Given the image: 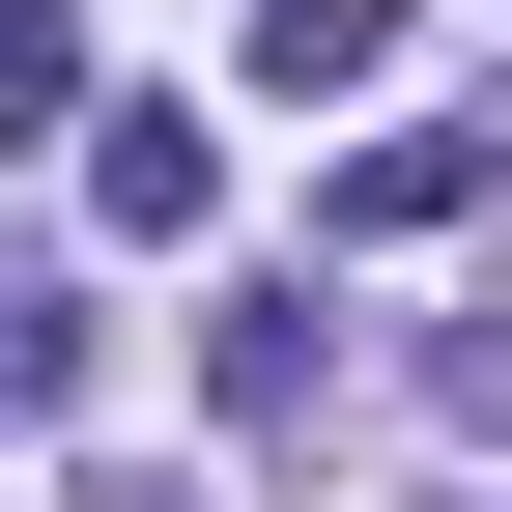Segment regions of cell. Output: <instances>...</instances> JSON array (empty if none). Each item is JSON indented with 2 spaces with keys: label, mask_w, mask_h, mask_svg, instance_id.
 Instances as JSON below:
<instances>
[{
  "label": "cell",
  "mask_w": 512,
  "mask_h": 512,
  "mask_svg": "<svg viewBox=\"0 0 512 512\" xmlns=\"http://www.w3.org/2000/svg\"><path fill=\"white\" fill-rule=\"evenodd\" d=\"M0 143H86V29L57 0H0Z\"/></svg>",
  "instance_id": "277c9868"
},
{
  "label": "cell",
  "mask_w": 512,
  "mask_h": 512,
  "mask_svg": "<svg viewBox=\"0 0 512 512\" xmlns=\"http://www.w3.org/2000/svg\"><path fill=\"white\" fill-rule=\"evenodd\" d=\"M313 370H342V342H313V285H256V313H200V399H228V427H313Z\"/></svg>",
  "instance_id": "7a4b0ae2"
},
{
  "label": "cell",
  "mask_w": 512,
  "mask_h": 512,
  "mask_svg": "<svg viewBox=\"0 0 512 512\" xmlns=\"http://www.w3.org/2000/svg\"><path fill=\"white\" fill-rule=\"evenodd\" d=\"M399 57V0H256V86H370Z\"/></svg>",
  "instance_id": "3957f363"
},
{
  "label": "cell",
  "mask_w": 512,
  "mask_h": 512,
  "mask_svg": "<svg viewBox=\"0 0 512 512\" xmlns=\"http://www.w3.org/2000/svg\"><path fill=\"white\" fill-rule=\"evenodd\" d=\"M200 200H228V171H200V114H86V228H114V256H171Z\"/></svg>",
  "instance_id": "6da1fadb"
},
{
  "label": "cell",
  "mask_w": 512,
  "mask_h": 512,
  "mask_svg": "<svg viewBox=\"0 0 512 512\" xmlns=\"http://www.w3.org/2000/svg\"><path fill=\"white\" fill-rule=\"evenodd\" d=\"M427 399H456V427H512V313H456V342H427Z\"/></svg>",
  "instance_id": "5b68a950"
}]
</instances>
